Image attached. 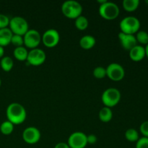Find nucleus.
Segmentation results:
<instances>
[{
  "instance_id": "f257e3e1",
  "label": "nucleus",
  "mask_w": 148,
  "mask_h": 148,
  "mask_svg": "<svg viewBox=\"0 0 148 148\" xmlns=\"http://www.w3.org/2000/svg\"><path fill=\"white\" fill-rule=\"evenodd\" d=\"M7 120L13 124H23L27 118V111L22 104L19 103H12L6 110Z\"/></svg>"
},
{
  "instance_id": "f03ea898",
  "label": "nucleus",
  "mask_w": 148,
  "mask_h": 148,
  "mask_svg": "<svg viewBox=\"0 0 148 148\" xmlns=\"http://www.w3.org/2000/svg\"><path fill=\"white\" fill-rule=\"evenodd\" d=\"M62 12L65 17L76 19L82 14V6L75 0H67L62 4Z\"/></svg>"
},
{
  "instance_id": "7ed1b4c3",
  "label": "nucleus",
  "mask_w": 148,
  "mask_h": 148,
  "mask_svg": "<svg viewBox=\"0 0 148 148\" xmlns=\"http://www.w3.org/2000/svg\"><path fill=\"white\" fill-rule=\"evenodd\" d=\"M140 21L134 16H127L124 17L119 23L121 32L127 34L134 35L140 30Z\"/></svg>"
},
{
  "instance_id": "20e7f679",
  "label": "nucleus",
  "mask_w": 148,
  "mask_h": 148,
  "mask_svg": "<svg viewBox=\"0 0 148 148\" xmlns=\"http://www.w3.org/2000/svg\"><path fill=\"white\" fill-rule=\"evenodd\" d=\"M120 12L119 7L116 3L106 1L99 6V14L103 18L112 20L116 18Z\"/></svg>"
},
{
  "instance_id": "39448f33",
  "label": "nucleus",
  "mask_w": 148,
  "mask_h": 148,
  "mask_svg": "<svg viewBox=\"0 0 148 148\" xmlns=\"http://www.w3.org/2000/svg\"><path fill=\"white\" fill-rule=\"evenodd\" d=\"M121 97V92L117 88H109L103 91L101 96V100L105 106L111 108L116 106L119 103Z\"/></svg>"
},
{
  "instance_id": "423d86ee",
  "label": "nucleus",
  "mask_w": 148,
  "mask_h": 148,
  "mask_svg": "<svg viewBox=\"0 0 148 148\" xmlns=\"http://www.w3.org/2000/svg\"><path fill=\"white\" fill-rule=\"evenodd\" d=\"M10 27L13 34L24 36L26 32L29 30V25L26 19L21 16H15L10 19Z\"/></svg>"
},
{
  "instance_id": "0eeeda50",
  "label": "nucleus",
  "mask_w": 148,
  "mask_h": 148,
  "mask_svg": "<svg viewBox=\"0 0 148 148\" xmlns=\"http://www.w3.org/2000/svg\"><path fill=\"white\" fill-rule=\"evenodd\" d=\"M24 45L29 49L38 48L41 42V35L36 29H29L23 36Z\"/></svg>"
},
{
  "instance_id": "6e6552de",
  "label": "nucleus",
  "mask_w": 148,
  "mask_h": 148,
  "mask_svg": "<svg viewBox=\"0 0 148 148\" xmlns=\"http://www.w3.org/2000/svg\"><path fill=\"white\" fill-rule=\"evenodd\" d=\"M46 54L44 51L39 48H35L28 51L27 62L32 66H39L46 61Z\"/></svg>"
},
{
  "instance_id": "1a4fd4ad",
  "label": "nucleus",
  "mask_w": 148,
  "mask_h": 148,
  "mask_svg": "<svg viewBox=\"0 0 148 148\" xmlns=\"http://www.w3.org/2000/svg\"><path fill=\"white\" fill-rule=\"evenodd\" d=\"M60 40L59 32L53 28L46 30L41 36V41L48 48L55 47Z\"/></svg>"
},
{
  "instance_id": "9d476101",
  "label": "nucleus",
  "mask_w": 148,
  "mask_h": 148,
  "mask_svg": "<svg viewBox=\"0 0 148 148\" xmlns=\"http://www.w3.org/2000/svg\"><path fill=\"white\" fill-rule=\"evenodd\" d=\"M67 144L70 148H85L88 145L87 135L82 132H75L69 135Z\"/></svg>"
},
{
  "instance_id": "9b49d317",
  "label": "nucleus",
  "mask_w": 148,
  "mask_h": 148,
  "mask_svg": "<svg viewBox=\"0 0 148 148\" xmlns=\"http://www.w3.org/2000/svg\"><path fill=\"white\" fill-rule=\"evenodd\" d=\"M106 76L114 81H120L124 77L125 70L120 64L111 63L106 68Z\"/></svg>"
},
{
  "instance_id": "f8f14e48",
  "label": "nucleus",
  "mask_w": 148,
  "mask_h": 148,
  "mask_svg": "<svg viewBox=\"0 0 148 148\" xmlns=\"http://www.w3.org/2000/svg\"><path fill=\"white\" fill-rule=\"evenodd\" d=\"M40 132L37 127H28L23 132V139L27 144H36L40 139Z\"/></svg>"
},
{
  "instance_id": "ddd939ff",
  "label": "nucleus",
  "mask_w": 148,
  "mask_h": 148,
  "mask_svg": "<svg viewBox=\"0 0 148 148\" xmlns=\"http://www.w3.org/2000/svg\"><path fill=\"white\" fill-rule=\"evenodd\" d=\"M118 38L121 46L129 51L137 45V41L134 35L127 34L120 32L118 34Z\"/></svg>"
},
{
  "instance_id": "4468645a",
  "label": "nucleus",
  "mask_w": 148,
  "mask_h": 148,
  "mask_svg": "<svg viewBox=\"0 0 148 148\" xmlns=\"http://www.w3.org/2000/svg\"><path fill=\"white\" fill-rule=\"evenodd\" d=\"M129 55L134 62H140L146 56L145 49L142 45H137L129 51Z\"/></svg>"
},
{
  "instance_id": "2eb2a0df",
  "label": "nucleus",
  "mask_w": 148,
  "mask_h": 148,
  "mask_svg": "<svg viewBox=\"0 0 148 148\" xmlns=\"http://www.w3.org/2000/svg\"><path fill=\"white\" fill-rule=\"evenodd\" d=\"M12 36V32L9 27L0 29V46L4 47L10 44Z\"/></svg>"
},
{
  "instance_id": "dca6fc26",
  "label": "nucleus",
  "mask_w": 148,
  "mask_h": 148,
  "mask_svg": "<svg viewBox=\"0 0 148 148\" xmlns=\"http://www.w3.org/2000/svg\"><path fill=\"white\" fill-rule=\"evenodd\" d=\"M96 43L95 37L91 35H85L79 40V45L84 49H90Z\"/></svg>"
},
{
  "instance_id": "f3484780",
  "label": "nucleus",
  "mask_w": 148,
  "mask_h": 148,
  "mask_svg": "<svg viewBox=\"0 0 148 148\" xmlns=\"http://www.w3.org/2000/svg\"><path fill=\"white\" fill-rule=\"evenodd\" d=\"M28 51L25 46H19L14 48L13 51V55L14 58L19 61H25L27 59Z\"/></svg>"
},
{
  "instance_id": "a211bd4d",
  "label": "nucleus",
  "mask_w": 148,
  "mask_h": 148,
  "mask_svg": "<svg viewBox=\"0 0 148 148\" xmlns=\"http://www.w3.org/2000/svg\"><path fill=\"white\" fill-rule=\"evenodd\" d=\"M113 118V111L111 108L104 106L99 111V119L103 122H109Z\"/></svg>"
},
{
  "instance_id": "6ab92c4d",
  "label": "nucleus",
  "mask_w": 148,
  "mask_h": 148,
  "mask_svg": "<svg viewBox=\"0 0 148 148\" xmlns=\"http://www.w3.org/2000/svg\"><path fill=\"white\" fill-rule=\"evenodd\" d=\"M0 66L4 72H10L14 66L13 59L8 56H3L0 61Z\"/></svg>"
},
{
  "instance_id": "aec40b11",
  "label": "nucleus",
  "mask_w": 148,
  "mask_h": 148,
  "mask_svg": "<svg viewBox=\"0 0 148 148\" xmlns=\"http://www.w3.org/2000/svg\"><path fill=\"white\" fill-rule=\"evenodd\" d=\"M123 7L127 12H134L140 5L139 0H124L122 2Z\"/></svg>"
},
{
  "instance_id": "412c9836",
  "label": "nucleus",
  "mask_w": 148,
  "mask_h": 148,
  "mask_svg": "<svg viewBox=\"0 0 148 148\" xmlns=\"http://www.w3.org/2000/svg\"><path fill=\"white\" fill-rule=\"evenodd\" d=\"M75 27L79 30H84L88 27L89 22H88V18L85 16H83L81 14L78 17L75 19Z\"/></svg>"
},
{
  "instance_id": "4be33fe9",
  "label": "nucleus",
  "mask_w": 148,
  "mask_h": 148,
  "mask_svg": "<svg viewBox=\"0 0 148 148\" xmlns=\"http://www.w3.org/2000/svg\"><path fill=\"white\" fill-rule=\"evenodd\" d=\"M13 130H14V124L8 120L3 121L0 125V131L4 135L11 134Z\"/></svg>"
},
{
  "instance_id": "5701e85b",
  "label": "nucleus",
  "mask_w": 148,
  "mask_h": 148,
  "mask_svg": "<svg viewBox=\"0 0 148 148\" xmlns=\"http://www.w3.org/2000/svg\"><path fill=\"white\" fill-rule=\"evenodd\" d=\"M125 137L128 141L132 142V143L137 142V140L140 139L138 132H137L135 129L133 128L128 129V130L125 132Z\"/></svg>"
},
{
  "instance_id": "b1692460",
  "label": "nucleus",
  "mask_w": 148,
  "mask_h": 148,
  "mask_svg": "<svg viewBox=\"0 0 148 148\" xmlns=\"http://www.w3.org/2000/svg\"><path fill=\"white\" fill-rule=\"evenodd\" d=\"M136 40L137 43H140L142 45H147L148 43V33L145 30H139L136 33Z\"/></svg>"
},
{
  "instance_id": "393cba45",
  "label": "nucleus",
  "mask_w": 148,
  "mask_h": 148,
  "mask_svg": "<svg viewBox=\"0 0 148 148\" xmlns=\"http://www.w3.org/2000/svg\"><path fill=\"white\" fill-rule=\"evenodd\" d=\"M93 75L95 78L102 79L106 76V69L103 66H96L93 69Z\"/></svg>"
},
{
  "instance_id": "a878e982",
  "label": "nucleus",
  "mask_w": 148,
  "mask_h": 148,
  "mask_svg": "<svg viewBox=\"0 0 148 148\" xmlns=\"http://www.w3.org/2000/svg\"><path fill=\"white\" fill-rule=\"evenodd\" d=\"M11 43L14 45L15 47L19 46H23L24 45V40H23V36L20 35L13 34L11 39Z\"/></svg>"
},
{
  "instance_id": "bb28decb",
  "label": "nucleus",
  "mask_w": 148,
  "mask_h": 148,
  "mask_svg": "<svg viewBox=\"0 0 148 148\" xmlns=\"http://www.w3.org/2000/svg\"><path fill=\"white\" fill-rule=\"evenodd\" d=\"M136 148H148L147 137H140V138L136 142Z\"/></svg>"
},
{
  "instance_id": "cd10ccee",
  "label": "nucleus",
  "mask_w": 148,
  "mask_h": 148,
  "mask_svg": "<svg viewBox=\"0 0 148 148\" xmlns=\"http://www.w3.org/2000/svg\"><path fill=\"white\" fill-rule=\"evenodd\" d=\"M10 19L6 14L0 13V29L7 27L10 24Z\"/></svg>"
},
{
  "instance_id": "c85d7f7f",
  "label": "nucleus",
  "mask_w": 148,
  "mask_h": 148,
  "mask_svg": "<svg viewBox=\"0 0 148 148\" xmlns=\"http://www.w3.org/2000/svg\"><path fill=\"white\" fill-rule=\"evenodd\" d=\"M140 131L143 137L148 138V121H143L140 127Z\"/></svg>"
},
{
  "instance_id": "c756f323",
  "label": "nucleus",
  "mask_w": 148,
  "mask_h": 148,
  "mask_svg": "<svg viewBox=\"0 0 148 148\" xmlns=\"http://www.w3.org/2000/svg\"><path fill=\"white\" fill-rule=\"evenodd\" d=\"M98 141V137L95 134H89V135H87V142H88V144L90 145H94L97 143Z\"/></svg>"
},
{
  "instance_id": "7c9ffc66",
  "label": "nucleus",
  "mask_w": 148,
  "mask_h": 148,
  "mask_svg": "<svg viewBox=\"0 0 148 148\" xmlns=\"http://www.w3.org/2000/svg\"><path fill=\"white\" fill-rule=\"evenodd\" d=\"M54 148H70L66 143H59L55 145Z\"/></svg>"
},
{
  "instance_id": "2f4dec72",
  "label": "nucleus",
  "mask_w": 148,
  "mask_h": 148,
  "mask_svg": "<svg viewBox=\"0 0 148 148\" xmlns=\"http://www.w3.org/2000/svg\"><path fill=\"white\" fill-rule=\"evenodd\" d=\"M4 47H3V46H0V59H1V58L4 56Z\"/></svg>"
},
{
  "instance_id": "473e14b6",
  "label": "nucleus",
  "mask_w": 148,
  "mask_h": 148,
  "mask_svg": "<svg viewBox=\"0 0 148 148\" xmlns=\"http://www.w3.org/2000/svg\"><path fill=\"white\" fill-rule=\"evenodd\" d=\"M145 55L148 59V43L145 46Z\"/></svg>"
},
{
  "instance_id": "72a5a7b5",
  "label": "nucleus",
  "mask_w": 148,
  "mask_h": 148,
  "mask_svg": "<svg viewBox=\"0 0 148 148\" xmlns=\"http://www.w3.org/2000/svg\"><path fill=\"white\" fill-rule=\"evenodd\" d=\"M106 1H107V0H98V1H98V3H99L100 5H101V4L105 3Z\"/></svg>"
},
{
  "instance_id": "f704fd0d",
  "label": "nucleus",
  "mask_w": 148,
  "mask_h": 148,
  "mask_svg": "<svg viewBox=\"0 0 148 148\" xmlns=\"http://www.w3.org/2000/svg\"><path fill=\"white\" fill-rule=\"evenodd\" d=\"M1 78H0V86H1Z\"/></svg>"
}]
</instances>
